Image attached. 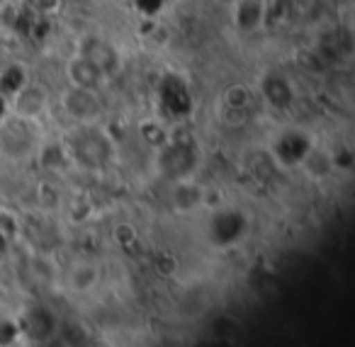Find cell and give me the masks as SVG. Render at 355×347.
Returning a JSON list of instances; mask_svg holds the SVG:
<instances>
[{"instance_id": "cell-1", "label": "cell", "mask_w": 355, "mask_h": 347, "mask_svg": "<svg viewBox=\"0 0 355 347\" xmlns=\"http://www.w3.org/2000/svg\"><path fill=\"white\" fill-rule=\"evenodd\" d=\"M61 143H64L66 153H69V161L85 168V170L105 168L114 153L112 139L98 124H78L73 129V134H69Z\"/></svg>"}, {"instance_id": "cell-2", "label": "cell", "mask_w": 355, "mask_h": 347, "mask_svg": "<svg viewBox=\"0 0 355 347\" xmlns=\"http://www.w3.org/2000/svg\"><path fill=\"white\" fill-rule=\"evenodd\" d=\"M32 124L20 117H8L0 122V153L12 161H22V158L32 156L40 151V141H37Z\"/></svg>"}, {"instance_id": "cell-3", "label": "cell", "mask_w": 355, "mask_h": 347, "mask_svg": "<svg viewBox=\"0 0 355 347\" xmlns=\"http://www.w3.org/2000/svg\"><path fill=\"white\" fill-rule=\"evenodd\" d=\"M76 54L85 56L105 78H112L122 71L124 66V56L117 46L112 44L110 39L100 35H85L78 39V51Z\"/></svg>"}, {"instance_id": "cell-4", "label": "cell", "mask_w": 355, "mask_h": 347, "mask_svg": "<svg viewBox=\"0 0 355 347\" xmlns=\"http://www.w3.org/2000/svg\"><path fill=\"white\" fill-rule=\"evenodd\" d=\"M61 107L76 124H98L103 117V100H100L98 90H83L69 85L61 93Z\"/></svg>"}, {"instance_id": "cell-5", "label": "cell", "mask_w": 355, "mask_h": 347, "mask_svg": "<svg viewBox=\"0 0 355 347\" xmlns=\"http://www.w3.org/2000/svg\"><path fill=\"white\" fill-rule=\"evenodd\" d=\"M8 107H10L12 117L27 119V122H40L46 114V109H49V95H46L44 85L27 80L15 95L8 98Z\"/></svg>"}, {"instance_id": "cell-6", "label": "cell", "mask_w": 355, "mask_h": 347, "mask_svg": "<svg viewBox=\"0 0 355 347\" xmlns=\"http://www.w3.org/2000/svg\"><path fill=\"white\" fill-rule=\"evenodd\" d=\"M66 78H69V85L73 88H83V90H100L105 85V75L90 64L85 56L73 54L69 61H66Z\"/></svg>"}, {"instance_id": "cell-7", "label": "cell", "mask_w": 355, "mask_h": 347, "mask_svg": "<svg viewBox=\"0 0 355 347\" xmlns=\"http://www.w3.org/2000/svg\"><path fill=\"white\" fill-rule=\"evenodd\" d=\"M229 10H232L236 30L256 32L266 20V0H236Z\"/></svg>"}, {"instance_id": "cell-8", "label": "cell", "mask_w": 355, "mask_h": 347, "mask_svg": "<svg viewBox=\"0 0 355 347\" xmlns=\"http://www.w3.org/2000/svg\"><path fill=\"white\" fill-rule=\"evenodd\" d=\"M261 95L268 105L272 107H287L295 100V90H292L290 80L282 78L277 73H266L261 80Z\"/></svg>"}, {"instance_id": "cell-9", "label": "cell", "mask_w": 355, "mask_h": 347, "mask_svg": "<svg viewBox=\"0 0 355 347\" xmlns=\"http://www.w3.org/2000/svg\"><path fill=\"white\" fill-rule=\"evenodd\" d=\"M25 83H27V71H25V66L10 64V66H6V69L0 71V93L6 95V98L15 95L17 90H20Z\"/></svg>"}, {"instance_id": "cell-10", "label": "cell", "mask_w": 355, "mask_h": 347, "mask_svg": "<svg viewBox=\"0 0 355 347\" xmlns=\"http://www.w3.org/2000/svg\"><path fill=\"white\" fill-rule=\"evenodd\" d=\"M251 100H253L251 88L243 83H234L224 90V107H227L229 112H246Z\"/></svg>"}, {"instance_id": "cell-11", "label": "cell", "mask_w": 355, "mask_h": 347, "mask_svg": "<svg viewBox=\"0 0 355 347\" xmlns=\"http://www.w3.org/2000/svg\"><path fill=\"white\" fill-rule=\"evenodd\" d=\"M98 282V269L90 263H78L69 272V284L73 292H88L90 287H95Z\"/></svg>"}, {"instance_id": "cell-12", "label": "cell", "mask_w": 355, "mask_h": 347, "mask_svg": "<svg viewBox=\"0 0 355 347\" xmlns=\"http://www.w3.org/2000/svg\"><path fill=\"white\" fill-rule=\"evenodd\" d=\"M25 8L32 12V15H40V17H49L56 15L64 6V0H22Z\"/></svg>"}, {"instance_id": "cell-13", "label": "cell", "mask_w": 355, "mask_h": 347, "mask_svg": "<svg viewBox=\"0 0 355 347\" xmlns=\"http://www.w3.org/2000/svg\"><path fill=\"white\" fill-rule=\"evenodd\" d=\"M10 117V107H8V98L3 93H0V122L3 119H8Z\"/></svg>"}, {"instance_id": "cell-14", "label": "cell", "mask_w": 355, "mask_h": 347, "mask_svg": "<svg viewBox=\"0 0 355 347\" xmlns=\"http://www.w3.org/2000/svg\"><path fill=\"white\" fill-rule=\"evenodd\" d=\"M214 3H217V6H224V8H232L236 0H214Z\"/></svg>"}]
</instances>
